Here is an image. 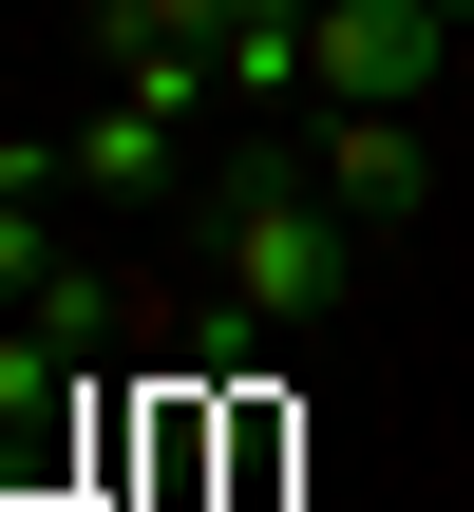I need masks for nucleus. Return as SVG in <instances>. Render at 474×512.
<instances>
[{"mask_svg":"<svg viewBox=\"0 0 474 512\" xmlns=\"http://www.w3.org/2000/svg\"><path fill=\"white\" fill-rule=\"evenodd\" d=\"M304 171L342 190V228H399L437 209V114H304Z\"/></svg>","mask_w":474,"mask_h":512,"instance_id":"4","label":"nucleus"},{"mask_svg":"<svg viewBox=\"0 0 474 512\" xmlns=\"http://www.w3.org/2000/svg\"><path fill=\"white\" fill-rule=\"evenodd\" d=\"M456 0H304V114H418L456 76Z\"/></svg>","mask_w":474,"mask_h":512,"instance_id":"2","label":"nucleus"},{"mask_svg":"<svg viewBox=\"0 0 474 512\" xmlns=\"http://www.w3.org/2000/svg\"><path fill=\"white\" fill-rule=\"evenodd\" d=\"M456 19H474V0H456Z\"/></svg>","mask_w":474,"mask_h":512,"instance_id":"8","label":"nucleus"},{"mask_svg":"<svg viewBox=\"0 0 474 512\" xmlns=\"http://www.w3.org/2000/svg\"><path fill=\"white\" fill-rule=\"evenodd\" d=\"M76 342H133V266H95V247L19 304V361H76Z\"/></svg>","mask_w":474,"mask_h":512,"instance_id":"7","label":"nucleus"},{"mask_svg":"<svg viewBox=\"0 0 474 512\" xmlns=\"http://www.w3.org/2000/svg\"><path fill=\"white\" fill-rule=\"evenodd\" d=\"M57 171H76V209H190V190H209V114L95 95V114L57 133Z\"/></svg>","mask_w":474,"mask_h":512,"instance_id":"3","label":"nucleus"},{"mask_svg":"<svg viewBox=\"0 0 474 512\" xmlns=\"http://www.w3.org/2000/svg\"><path fill=\"white\" fill-rule=\"evenodd\" d=\"M57 190H76V171H57V133H0V323L76 266V247H57Z\"/></svg>","mask_w":474,"mask_h":512,"instance_id":"5","label":"nucleus"},{"mask_svg":"<svg viewBox=\"0 0 474 512\" xmlns=\"http://www.w3.org/2000/svg\"><path fill=\"white\" fill-rule=\"evenodd\" d=\"M209 95H228V114H304V0H247V19L209 38Z\"/></svg>","mask_w":474,"mask_h":512,"instance_id":"6","label":"nucleus"},{"mask_svg":"<svg viewBox=\"0 0 474 512\" xmlns=\"http://www.w3.org/2000/svg\"><path fill=\"white\" fill-rule=\"evenodd\" d=\"M190 247H209V285L228 304H266V323H323L342 285H361V228H342V190L304 171V152H209V190H190Z\"/></svg>","mask_w":474,"mask_h":512,"instance_id":"1","label":"nucleus"}]
</instances>
